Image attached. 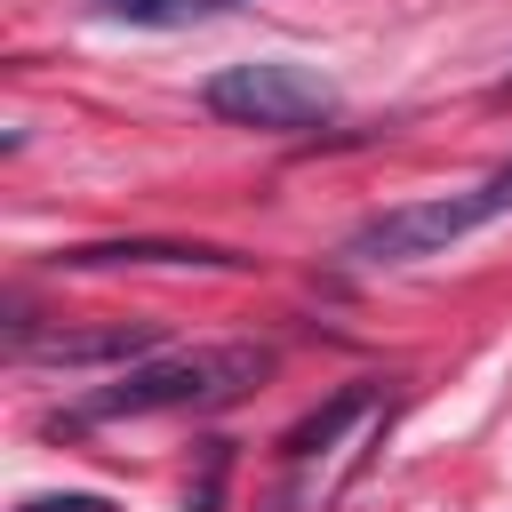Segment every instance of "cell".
I'll return each instance as SVG.
<instances>
[{"label":"cell","instance_id":"cell-2","mask_svg":"<svg viewBox=\"0 0 512 512\" xmlns=\"http://www.w3.org/2000/svg\"><path fill=\"white\" fill-rule=\"evenodd\" d=\"M200 104H208L216 120H232V128H272V136H288V128L328 120V112H336V88H328L320 72L272 56V64H232V72H216V80L200 88Z\"/></svg>","mask_w":512,"mask_h":512},{"label":"cell","instance_id":"cell-5","mask_svg":"<svg viewBox=\"0 0 512 512\" xmlns=\"http://www.w3.org/2000/svg\"><path fill=\"white\" fill-rule=\"evenodd\" d=\"M64 272H104V264H248L232 248H200V240H88L56 256Z\"/></svg>","mask_w":512,"mask_h":512},{"label":"cell","instance_id":"cell-7","mask_svg":"<svg viewBox=\"0 0 512 512\" xmlns=\"http://www.w3.org/2000/svg\"><path fill=\"white\" fill-rule=\"evenodd\" d=\"M104 16H128V24H184V16H208V8H232V0H96Z\"/></svg>","mask_w":512,"mask_h":512},{"label":"cell","instance_id":"cell-3","mask_svg":"<svg viewBox=\"0 0 512 512\" xmlns=\"http://www.w3.org/2000/svg\"><path fill=\"white\" fill-rule=\"evenodd\" d=\"M512 200H504V184L488 176V184H472V192H448V200H416V208H384L376 224H360L352 240H344V256L352 264H416V256H440L448 240H464V232H480L488 216H504Z\"/></svg>","mask_w":512,"mask_h":512},{"label":"cell","instance_id":"cell-4","mask_svg":"<svg viewBox=\"0 0 512 512\" xmlns=\"http://www.w3.org/2000/svg\"><path fill=\"white\" fill-rule=\"evenodd\" d=\"M160 344L152 320H120V328H56V336H16V360H48V368H96V360H144Z\"/></svg>","mask_w":512,"mask_h":512},{"label":"cell","instance_id":"cell-9","mask_svg":"<svg viewBox=\"0 0 512 512\" xmlns=\"http://www.w3.org/2000/svg\"><path fill=\"white\" fill-rule=\"evenodd\" d=\"M496 96H512V80H504V88H496Z\"/></svg>","mask_w":512,"mask_h":512},{"label":"cell","instance_id":"cell-1","mask_svg":"<svg viewBox=\"0 0 512 512\" xmlns=\"http://www.w3.org/2000/svg\"><path fill=\"white\" fill-rule=\"evenodd\" d=\"M272 376V352L264 344H208V352H184V360H152V368H128L120 384L88 392L72 408V424H112V416H160V408H224L240 400L248 384Z\"/></svg>","mask_w":512,"mask_h":512},{"label":"cell","instance_id":"cell-6","mask_svg":"<svg viewBox=\"0 0 512 512\" xmlns=\"http://www.w3.org/2000/svg\"><path fill=\"white\" fill-rule=\"evenodd\" d=\"M368 408H376V384H344L328 408H312L304 424H288L280 448H288V456H320V448H336V432H344L352 416H368Z\"/></svg>","mask_w":512,"mask_h":512},{"label":"cell","instance_id":"cell-8","mask_svg":"<svg viewBox=\"0 0 512 512\" xmlns=\"http://www.w3.org/2000/svg\"><path fill=\"white\" fill-rule=\"evenodd\" d=\"M24 512H112L104 496H40V504H24Z\"/></svg>","mask_w":512,"mask_h":512}]
</instances>
